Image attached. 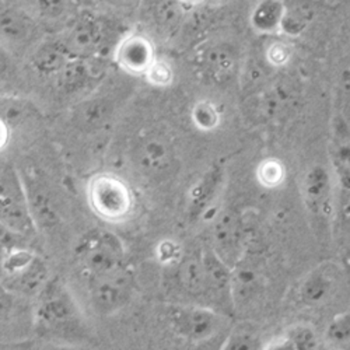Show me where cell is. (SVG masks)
<instances>
[{
    "label": "cell",
    "instance_id": "1",
    "mask_svg": "<svg viewBox=\"0 0 350 350\" xmlns=\"http://www.w3.org/2000/svg\"><path fill=\"white\" fill-rule=\"evenodd\" d=\"M76 255L87 279L126 269L121 240L108 230H92L80 240Z\"/></svg>",
    "mask_w": 350,
    "mask_h": 350
},
{
    "label": "cell",
    "instance_id": "2",
    "mask_svg": "<svg viewBox=\"0 0 350 350\" xmlns=\"http://www.w3.org/2000/svg\"><path fill=\"white\" fill-rule=\"evenodd\" d=\"M2 234L13 241H23L31 237L36 231L33 213L27 192L17 174L10 168L2 171Z\"/></svg>",
    "mask_w": 350,
    "mask_h": 350
},
{
    "label": "cell",
    "instance_id": "3",
    "mask_svg": "<svg viewBox=\"0 0 350 350\" xmlns=\"http://www.w3.org/2000/svg\"><path fill=\"white\" fill-rule=\"evenodd\" d=\"M40 325L52 334L66 335L79 327V312L69 291L57 282L48 283L41 293L38 306Z\"/></svg>",
    "mask_w": 350,
    "mask_h": 350
},
{
    "label": "cell",
    "instance_id": "4",
    "mask_svg": "<svg viewBox=\"0 0 350 350\" xmlns=\"http://www.w3.org/2000/svg\"><path fill=\"white\" fill-rule=\"evenodd\" d=\"M45 278L46 268L40 256L25 250V247L6 250L3 258V284L12 293H36L42 290Z\"/></svg>",
    "mask_w": 350,
    "mask_h": 350
},
{
    "label": "cell",
    "instance_id": "5",
    "mask_svg": "<svg viewBox=\"0 0 350 350\" xmlns=\"http://www.w3.org/2000/svg\"><path fill=\"white\" fill-rule=\"evenodd\" d=\"M168 318L174 332L192 343L208 342L223 327V317L219 312L200 306L174 307Z\"/></svg>",
    "mask_w": 350,
    "mask_h": 350
},
{
    "label": "cell",
    "instance_id": "6",
    "mask_svg": "<svg viewBox=\"0 0 350 350\" xmlns=\"http://www.w3.org/2000/svg\"><path fill=\"white\" fill-rule=\"evenodd\" d=\"M70 59L87 61L96 56L104 41L101 23L90 13L77 16L57 38Z\"/></svg>",
    "mask_w": 350,
    "mask_h": 350
},
{
    "label": "cell",
    "instance_id": "7",
    "mask_svg": "<svg viewBox=\"0 0 350 350\" xmlns=\"http://www.w3.org/2000/svg\"><path fill=\"white\" fill-rule=\"evenodd\" d=\"M133 159L148 177H161L174 164V146L164 133L153 131L140 136Z\"/></svg>",
    "mask_w": 350,
    "mask_h": 350
},
{
    "label": "cell",
    "instance_id": "8",
    "mask_svg": "<svg viewBox=\"0 0 350 350\" xmlns=\"http://www.w3.org/2000/svg\"><path fill=\"white\" fill-rule=\"evenodd\" d=\"M115 64L132 76H144L156 62L153 41L142 33H131L116 45Z\"/></svg>",
    "mask_w": 350,
    "mask_h": 350
},
{
    "label": "cell",
    "instance_id": "9",
    "mask_svg": "<svg viewBox=\"0 0 350 350\" xmlns=\"http://www.w3.org/2000/svg\"><path fill=\"white\" fill-rule=\"evenodd\" d=\"M93 303L104 312L118 310L126 303L132 290V276L126 269L105 276L89 278Z\"/></svg>",
    "mask_w": 350,
    "mask_h": 350
},
{
    "label": "cell",
    "instance_id": "10",
    "mask_svg": "<svg viewBox=\"0 0 350 350\" xmlns=\"http://www.w3.org/2000/svg\"><path fill=\"white\" fill-rule=\"evenodd\" d=\"M92 202L96 211L111 219L124 216L131 206V193L120 178L103 175L93 181L90 188Z\"/></svg>",
    "mask_w": 350,
    "mask_h": 350
},
{
    "label": "cell",
    "instance_id": "11",
    "mask_svg": "<svg viewBox=\"0 0 350 350\" xmlns=\"http://www.w3.org/2000/svg\"><path fill=\"white\" fill-rule=\"evenodd\" d=\"M301 193L307 211L319 219L328 217L332 211V178L323 165L311 167L303 178Z\"/></svg>",
    "mask_w": 350,
    "mask_h": 350
},
{
    "label": "cell",
    "instance_id": "12",
    "mask_svg": "<svg viewBox=\"0 0 350 350\" xmlns=\"http://www.w3.org/2000/svg\"><path fill=\"white\" fill-rule=\"evenodd\" d=\"M339 288V272L335 265H321L307 275L299 287V300L307 307H321L334 300Z\"/></svg>",
    "mask_w": 350,
    "mask_h": 350
},
{
    "label": "cell",
    "instance_id": "13",
    "mask_svg": "<svg viewBox=\"0 0 350 350\" xmlns=\"http://www.w3.org/2000/svg\"><path fill=\"white\" fill-rule=\"evenodd\" d=\"M237 53L230 44L219 42L202 53V68L212 79L223 80L236 68Z\"/></svg>",
    "mask_w": 350,
    "mask_h": 350
},
{
    "label": "cell",
    "instance_id": "14",
    "mask_svg": "<svg viewBox=\"0 0 350 350\" xmlns=\"http://www.w3.org/2000/svg\"><path fill=\"white\" fill-rule=\"evenodd\" d=\"M215 243L219 248L220 258L228 265V259H234L239 251L240 227L237 217L231 212H224L215 224Z\"/></svg>",
    "mask_w": 350,
    "mask_h": 350
},
{
    "label": "cell",
    "instance_id": "15",
    "mask_svg": "<svg viewBox=\"0 0 350 350\" xmlns=\"http://www.w3.org/2000/svg\"><path fill=\"white\" fill-rule=\"evenodd\" d=\"M284 16V2L282 0H259L252 9L250 23L259 34H273L280 31Z\"/></svg>",
    "mask_w": 350,
    "mask_h": 350
},
{
    "label": "cell",
    "instance_id": "16",
    "mask_svg": "<svg viewBox=\"0 0 350 350\" xmlns=\"http://www.w3.org/2000/svg\"><path fill=\"white\" fill-rule=\"evenodd\" d=\"M72 59L59 40H48L38 45L33 62L36 68L46 75H59Z\"/></svg>",
    "mask_w": 350,
    "mask_h": 350
},
{
    "label": "cell",
    "instance_id": "17",
    "mask_svg": "<svg viewBox=\"0 0 350 350\" xmlns=\"http://www.w3.org/2000/svg\"><path fill=\"white\" fill-rule=\"evenodd\" d=\"M314 9L306 0H291L284 2V16L282 20L280 31L287 36H300L310 24Z\"/></svg>",
    "mask_w": 350,
    "mask_h": 350
},
{
    "label": "cell",
    "instance_id": "18",
    "mask_svg": "<svg viewBox=\"0 0 350 350\" xmlns=\"http://www.w3.org/2000/svg\"><path fill=\"white\" fill-rule=\"evenodd\" d=\"M331 160L336 178L345 191H350V136L339 131L332 142Z\"/></svg>",
    "mask_w": 350,
    "mask_h": 350
},
{
    "label": "cell",
    "instance_id": "19",
    "mask_svg": "<svg viewBox=\"0 0 350 350\" xmlns=\"http://www.w3.org/2000/svg\"><path fill=\"white\" fill-rule=\"evenodd\" d=\"M185 6L180 0H157L152 17L160 33H174L181 25Z\"/></svg>",
    "mask_w": 350,
    "mask_h": 350
},
{
    "label": "cell",
    "instance_id": "20",
    "mask_svg": "<svg viewBox=\"0 0 350 350\" xmlns=\"http://www.w3.org/2000/svg\"><path fill=\"white\" fill-rule=\"evenodd\" d=\"M230 278V291L236 303H244L256 293L259 288V276L251 265L234 268Z\"/></svg>",
    "mask_w": 350,
    "mask_h": 350
},
{
    "label": "cell",
    "instance_id": "21",
    "mask_svg": "<svg viewBox=\"0 0 350 350\" xmlns=\"http://www.w3.org/2000/svg\"><path fill=\"white\" fill-rule=\"evenodd\" d=\"M220 184V172L217 170L209 171L192 189L189 199V215L192 217H198L205 211L213 199Z\"/></svg>",
    "mask_w": 350,
    "mask_h": 350
},
{
    "label": "cell",
    "instance_id": "22",
    "mask_svg": "<svg viewBox=\"0 0 350 350\" xmlns=\"http://www.w3.org/2000/svg\"><path fill=\"white\" fill-rule=\"evenodd\" d=\"M33 30L31 20L20 10H3L2 12V34L3 37L20 41L24 40Z\"/></svg>",
    "mask_w": 350,
    "mask_h": 350
},
{
    "label": "cell",
    "instance_id": "23",
    "mask_svg": "<svg viewBox=\"0 0 350 350\" xmlns=\"http://www.w3.org/2000/svg\"><path fill=\"white\" fill-rule=\"evenodd\" d=\"M264 346L252 325H240L226 338L220 350H262Z\"/></svg>",
    "mask_w": 350,
    "mask_h": 350
},
{
    "label": "cell",
    "instance_id": "24",
    "mask_svg": "<svg viewBox=\"0 0 350 350\" xmlns=\"http://www.w3.org/2000/svg\"><path fill=\"white\" fill-rule=\"evenodd\" d=\"M325 342L332 347L350 346V311L336 315L328 324L325 334Z\"/></svg>",
    "mask_w": 350,
    "mask_h": 350
},
{
    "label": "cell",
    "instance_id": "25",
    "mask_svg": "<svg viewBox=\"0 0 350 350\" xmlns=\"http://www.w3.org/2000/svg\"><path fill=\"white\" fill-rule=\"evenodd\" d=\"M192 121L202 131H212L220 122L217 107L209 100H200L192 108Z\"/></svg>",
    "mask_w": 350,
    "mask_h": 350
},
{
    "label": "cell",
    "instance_id": "26",
    "mask_svg": "<svg viewBox=\"0 0 350 350\" xmlns=\"http://www.w3.org/2000/svg\"><path fill=\"white\" fill-rule=\"evenodd\" d=\"M286 336L293 343L296 350H317L319 346L317 332L307 324H297L288 328Z\"/></svg>",
    "mask_w": 350,
    "mask_h": 350
},
{
    "label": "cell",
    "instance_id": "27",
    "mask_svg": "<svg viewBox=\"0 0 350 350\" xmlns=\"http://www.w3.org/2000/svg\"><path fill=\"white\" fill-rule=\"evenodd\" d=\"M144 77L154 87H167L174 81V69L167 61L157 57Z\"/></svg>",
    "mask_w": 350,
    "mask_h": 350
},
{
    "label": "cell",
    "instance_id": "28",
    "mask_svg": "<svg viewBox=\"0 0 350 350\" xmlns=\"http://www.w3.org/2000/svg\"><path fill=\"white\" fill-rule=\"evenodd\" d=\"M291 56L288 45L283 41H273L265 51V59L273 68H283Z\"/></svg>",
    "mask_w": 350,
    "mask_h": 350
},
{
    "label": "cell",
    "instance_id": "29",
    "mask_svg": "<svg viewBox=\"0 0 350 350\" xmlns=\"http://www.w3.org/2000/svg\"><path fill=\"white\" fill-rule=\"evenodd\" d=\"M339 241L342 254L346 256V259L350 262V211L345 212L342 221L339 224Z\"/></svg>",
    "mask_w": 350,
    "mask_h": 350
},
{
    "label": "cell",
    "instance_id": "30",
    "mask_svg": "<svg viewBox=\"0 0 350 350\" xmlns=\"http://www.w3.org/2000/svg\"><path fill=\"white\" fill-rule=\"evenodd\" d=\"M40 13L45 17L59 16L65 9V0H36Z\"/></svg>",
    "mask_w": 350,
    "mask_h": 350
},
{
    "label": "cell",
    "instance_id": "31",
    "mask_svg": "<svg viewBox=\"0 0 350 350\" xmlns=\"http://www.w3.org/2000/svg\"><path fill=\"white\" fill-rule=\"evenodd\" d=\"M262 350H296L293 343L284 335L276 340H272L269 345H267Z\"/></svg>",
    "mask_w": 350,
    "mask_h": 350
},
{
    "label": "cell",
    "instance_id": "32",
    "mask_svg": "<svg viewBox=\"0 0 350 350\" xmlns=\"http://www.w3.org/2000/svg\"><path fill=\"white\" fill-rule=\"evenodd\" d=\"M104 2L113 8L131 10V9H135L140 3V0H104Z\"/></svg>",
    "mask_w": 350,
    "mask_h": 350
},
{
    "label": "cell",
    "instance_id": "33",
    "mask_svg": "<svg viewBox=\"0 0 350 350\" xmlns=\"http://www.w3.org/2000/svg\"><path fill=\"white\" fill-rule=\"evenodd\" d=\"M180 2H181L184 6H198V5L205 2V0H180Z\"/></svg>",
    "mask_w": 350,
    "mask_h": 350
},
{
    "label": "cell",
    "instance_id": "34",
    "mask_svg": "<svg viewBox=\"0 0 350 350\" xmlns=\"http://www.w3.org/2000/svg\"><path fill=\"white\" fill-rule=\"evenodd\" d=\"M216 3H228V2H234V0H213Z\"/></svg>",
    "mask_w": 350,
    "mask_h": 350
}]
</instances>
